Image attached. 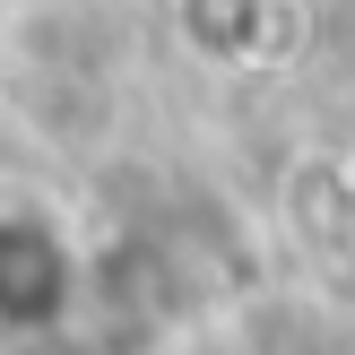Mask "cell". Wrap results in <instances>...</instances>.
<instances>
[{
    "label": "cell",
    "mask_w": 355,
    "mask_h": 355,
    "mask_svg": "<svg viewBox=\"0 0 355 355\" xmlns=\"http://www.w3.org/2000/svg\"><path fill=\"white\" fill-rule=\"evenodd\" d=\"M69 304V260L44 225H0V321L9 329H44Z\"/></svg>",
    "instance_id": "obj_1"
}]
</instances>
